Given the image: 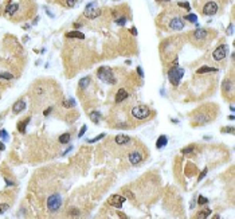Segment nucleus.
I'll return each instance as SVG.
<instances>
[{
    "label": "nucleus",
    "instance_id": "nucleus-2",
    "mask_svg": "<svg viewBox=\"0 0 235 219\" xmlns=\"http://www.w3.org/2000/svg\"><path fill=\"white\" fill-rule=\"evenodd\" d=\"M219 114V109L218 105L215 104H206L199 106L191 113V125L192 127H203V125L210 124L211 121L216 118Z\"/></svg>",
    "mask_w": 235,
    "mask_h": 219
},
{
    "label": "nucleus",
    "instance_id": "nucleus-42",
    "mask_svg": "<svg viewBox=\"0 0 235 219\" xmlns=\"http://www.w3.org/2000/svg\"><path fill=\"white\" fill-rule=\"evenodd\" d=\"M53 109H54V108H53V106H48V108L46 109L45 112H43V116H48V114H50V113H51V112H53Z\"/></svg>",
    "mask_w": 235,
    "mask_h": 219
},
{
    "label": "nucleus",
    "instance_id": "nucleus-39",
    "mask_svg": "<svg viewBox=\"0 0 235 219\" xmlns=\"http://www.w3.org/2000/svg\"><path fill=\"white\" fill-rule=\"evenodd\" d=\"M232 31H234V23H230L229 27H227V31H226V34L231 36V35H232Z\"/></svg>",
    "mask_w": 235,
    "mask_h": 219
},
{
    "label": "nucleus",
    "instance_id": "nucleus-20",
    "mask_svg": "<svg viewBox=\"0 0 235 219\" xmlns=\"http://www.w3.org/2000/svg\"><path fill=\"white\" fill-rule=\"evenodd\" d=\"M30 121H31V118L30 117H26L23 121H20L19 124H18V130H19V133L24 134L26 133V128H27V125L30 124Z\"/></svg>",
    "mask_w": 235,
    "mask_h": 219
},
{
    "label": "nucleus",
    "instance_id": "nucleus-11",
    "mask_svg": "<svg viewBox=\"0 0 235 219\" xmlns=\"http://www.w3.org/2000/svg\"><path fill=\"white\" fill-rule=\"evenodd\" d=\"M144 159H145V153H144V151H140L138 148H133L128 153V160H129V163L132 165L141 164L144 161Z\"/></svg>",
    "mask_w": 235,
    "mask_h": 219
},
{
    "label": "nucleus",
    "instance_id": "nucleus-4",
    "mask_svg": "<svg viewBox=\"0 0 235 219\" xmlns=\"http://www.w3.org/2000/svg\"><path fill=\"white\" fill-rule=\"evenodd\" d=\"M214 36H216V31L207 28H196L195 31H190V34H188L191 43L197 46V47L208 46L212 42Z\"/></svg>",
    "mask_w": 235,
    "mask_h": 219
},
{
    "label": "nucleus",
    "instance_id": "nucleus-16",
    "mask_svg": "<svg viewBox=\"0 0 235 219\" xmlns=\"http://www.w3.org/2000/svg\"><path fill=\"white\" fill-rule=\"evenodd\" d=\"M129 97V92H128L125 87H120V89L117 90V93H116V98L114 101L117 102V104H120V102L125 101V100Z\"/></svg>",
    "mask_w": 235,
    "mask_h": 219
},
{
    "label": "nucleus",
    "instance_id": "nucleus-12",
    "mask_svg": "<svg viewBox=\"0 0 235 219\" xmlns=\"http://www.w3.org/2000/svg\"><path fill=\"white\" fill-rule=\"evenodd\" d=\"M227 55H229V45L227 43H222L212 51V59L215 62H220V60L226 59Z\"/></svg>",
    "mask_w": 235,
    "mask_h": 219
},
{
    "label": "nucleus",
    "instance_id": "nucleus-14",
    "mask_svg": "<svg viewBox=\"0 0 235 219\" xmlns=\"http://www.w3.org/2000/svg\"><path fill=\"white\" fill-rule=\"evenodd\" d=\"M232 92H234L232 78H226L224 82H223V95H224V98L229 100V93H231V95H232Z\"/></svg>",
    "mask_w": 235,
    "mask_h": 219
},
{
    "label": "nucleus",
    "instance_id": "nucleus-8",
    "mask_svg": "<svg viewBox=\"0 0 235 219\" xmlns=\"http://www.w3.org/2000/svg\"><path fill=\"white\" fill-rule=\"evenodd\" d=\"M183 75H184V69H181V67H179V66L171 67V69L168 70V80L173 86L180 85V80L183 78Z\"/></svg>",
    "mask_w": 235,
    "mask_h": 219
},
{
    "label": "nucleus",
    "instance_id": "nucleus-9",
    "mask_svg": "<svg viewBox=\"0 0 235 219\" xmlns=\"http://www.w3.org/2000/svg\"><path fill=\"white\" fill-rule=\"evenodd\" d=\"M62 206V196L60 194H53L47 199V210L50 214H55Z\"/></svg>",
    "mask_w": 235,
    "mask_h": 219
},
{
    "label": "nucleus",
    "instance_id": "nucleus-34",
    "mask_svg": "<svg viewBox=\"0 0 235 219\" xmlns=\"http://www.w3.org/2000/svg\"><path fill=\"white\" fill-rule=\"evenodd\" d=\"M194 151H195V146L190 145V146H187V148H183V149H181V153H183V155H188V153L194 152Z\"/></svg>",
    "mask_w": 235,
    "mask_h": 219
},
{
    "label": "nucleus",
    "instance_id": "nucleus-36",
    "mask_svg": "<svg viewBox=\"0 0 235 219\" xmlns=\"http://www.w3.org/2000/svg\"><path fill=\"white\" fill-rule=\"evenodd\" d=\"M104 137H105V133H101V134H98V136H97V137H93V139L87 140V143H90V144H92V143H97L98 140L104 139Z\"/></svg>",
    "mask_w": 235,
    "mask_h": 219
},
{
    "label": "nucleus",
    "instance_id": "nucleus-32",
    "mask_svg": "<svg viewBox=\"0 0 235 219\" xmlns=\"http://www.w3.org/2000/svg\"><path fill=\"white\" fill-rule=\"evenodd\" d=\"M126 20H128L126 16H120V18H116V23H117L118 26H125Z\"/></svg>",
    "mask_w": 235,
    "mask_h": 219
},
{
    "label": "nucleus",
    "instance_id": "nucleus-48",
    "mask_svg": "<svg viewBox=\"0 0 235 219\" xmlns=\"http://www.w3.org/2000/svg\"><path fill=\"white\" fill-rule=\"evenodd\" d=\"M82 24H80V23H74V28H80Z\"/></svg>",
    "mask_w": 235,
    "mask_h": 219
},
{
    "label": "nucleus",
    "instance_id": "nucleus-5",
    "mask_svg": "<svg viewBox=\"0 0 235 219\" xmlns=\"http://www.w3.org/2000/svg\"><path fill=\"white\" fill-rule=\"evenodd\" d=\"M196 7L203 16H214L219 12L222 1L220 0H196Z\"/></svg>",
    "mask_w": 235,
    "mask_h": 219
},
{
    "label": "nucleus",
    "instance_id": "nucleus-44",
    "mask_svg": "<svg viewBox=\"0 0 235 219\" xmlns=\"http://www.w3.org/2000/svg\"><path fill=\"white\" fill-rule=\"evenodd\" d=\"M15 183H13L12 180H10V179H6V186L7 187H10V186H13Z\"/></svg>",
    "mask_w": 235,
    "mask_h": 219
},
{
    "label": "nucleus",
    "instance_id": "nucleus-38",
    "mask_svg": "<svg viewBox=\"0 0 235 219\" xmlns=\"http://www.w3.org/2000/svg\"><path fill=\"white\" fill-rule=\"evenodd\" d=\"M69 216H71V218H78L80 216V211L78 210H75V208H71V211H69Z\"/></svg>",
    "mask_w": 235,
    "mask_h": 219
},
{
    "label": "nucleus",
    "instance_id": "nucleus-25",
    "mask_svg": "<svg viewBox=\"0 0 235 219\" xmlns=\"http://www.w3.org/2000/svg\"><path fill=\"white\" fill-rule=\"evenodd\" d=\"M70 139H71V134L67 132V133H65V134H62V136H59V143L60 144H69L70 143Z\"/></svg>",
    "mask_w": 235,
    "mask_h": 219
},
{
    "label": "nucleus",
    "instance_id": "nucleus-7",
    "mask_svg": "<svg viewBox=\"0 0 235 219\" xmlns=\"http://www.w3.org/2000/svg\"><path fill=\"white\" fill-rule=\"evenodd\" d=\"M130 113H132L133 118H136V120L145 121L151 117L152 110H151L149 106H146V105H137V106H133V108H132Z\"/></svg>",
    "mask_w": 235,
    "mask_h": 219
},
{
    "label": "nucleus",
    "instance_id": "nucleus-18",
    "mask_svg": "<svg viewBox=\"0 0 235 219\" xmlns=\"http://www.w3.org/2000/svg\"><path fill=\"white\" fill-rule=\"evenodd\" d=\"M24 109H26V101L23 98L18 100V101L12 105V113L13 114H19V113H22Z\"/></svg>",
    "mask_w": 235,
    "mask_h": 219
},
{
    "label": "nucleus",
    "instance_id": "nucleus-6",
    "mask_svg": "<svg viewBox=\"0 0 235 219\" xmlns=\"http://www.w3.org/2000/svg\"><path fill=\"white\" fill-rule=\"evenodd\" d=\"M97 77H98V80H101L102 82L108 83V85H116V83H117L114 73H113L111 67H109V66L99 67V69L97 70Z\"/></svg>",
    "mask_w": 235,
    "mask_h": 219
},
{
    "label": "nucleus",
    "instance_id": "nucleus-37",
    "mask_svg": "<svg viewBox=\"0 0 235 219\" xmlns=\"http://www.w3.org/2000/svg\"><path fill=\"white\" fill-rule=\"evenodd\" d=\"M179 7H181V8H185L187 11H191V6L190 3H187V1H180V3H177Z\"/></svg>",
    "mask_w": 235,
    "mask_h": 219
},
{
    "label": "nucleus",
    "instance_id": "nucleus-21",
    "mask_svg": "<svg viewBox=\"0 0 235 219\" xmlns=\"http://www.w3.org/2000/svg\"><path fill=\"white\" fill-rule=\"evenodd\" d=\"M207 73H218V69L210 66H202L196 70V74H207Z\"/></svg>",
    "mask_w": 235,
    "mask_h": 219
},
{
    "label": "nucleus",
    "instance_id": "nucleus-46",
    "mask_svg": "<svg viewBox=\"0 0 235 219\" xmlns=\"http://www.w3.org/2000/svg\"><path fill=\"white\" fill-rule=\"evenodd\" d=\"M157 3H169V1H172V0H156Z\"/></svg>",
    "mask_w": 235,
    "mask_h": 219
},
{
    "label": "nucleus",
    "instance_id": "nucleus-19",
    "mask_svg": "<svg viewBox=\"0 0 235 219\" xmlns=\"http://www.w3.org/2000/svg\"><path fill=\"white\" fill-rule=\"evenodd\" d=\"M167 144H168V137L165 136V134H161V136H159L157 141H156V148L157 149H163Z\"/></svg>",
    "mask_w": 235,
    "mask_h": 219
},
{
    "label": "nucleus",
    "instance_id": "nucleus-15",
    "mask_svg": "<svg viewBox=\"0 0 235 219\" xmlns=\"http://www.w3.org/2000/svg\"><path fill=\"white\" fill-rule=\"evenodd\" d=\"M19 11V4L18 3H10L6 8V16L7 18H13Z\"/></svg>",
    "mask_w": 235,
    "mask_h": 219
},
{
    "label": "nucleus",
    "instance_id": "nucleus-43",
    "mask_svg": "<svg viewBox=\"0 0 235 219\" xmlns=\"http://www.w3.org/2000/svg\"><path fill=\"white\" fill-rule=\"evenodd\" d=\"M137 74H138V75H140V78H144V70L141 69L140 66L137 67Z\"/></svg>",
    "mask_w": 235,
    "mask_h": 219
},
{
    "label": "nucleus",
    "instance_id": "nucleus-40",
    "mask_svg": "<svg viewBox=\"0 0 235 219\" xmlns=\"http://www.w3.org/2000/svg\"><path fill=\"white\" fill-rule=\"evenodd\" d=\"M206 175H207V168H204V169H203V171L200 172V175H199V178H197V181H202V179H203V178H204V176H206Z\"/></svg>",
    "mask_w": 235,
    "mask_h": 219
},
{
    "label": "nucleus",
    "instance_id": "nucleus-49",
    "mask_svg": "<svg viewBox=\"0 0 235 219\" xmlns=\"http://www.w3.org/2000/svg\"><path fill=\"white\" fill-rule=\"evenodd\" d=\"M38 20H39V18H38V16H36L35 19H34V22H32V24H36V23H38Z\"/></svg>",
    "mask_w": 235,
    "mask_h": 219
},
{
    "label": "nucleus",
    "instance_id": "nucleus-47",
    "mask_svg": "<svg viewBox=\"0 0 235 219\" xmlns=\"http://www.w3.org/2000/svg\"><path fill=\"white\" fill-rule=\"evenodd\" d=\"M0 151H6V145L3 143H0Z\"/></svg>",
    "mask_w": 235,
    "mask_h": 219
},
{
    "label": "nucleus",
    "instance_id": "nucleus-30",
    "mask_svg": "<svg viewBox=\"0 0 235 219\" xmlns=\"http://www.w3.org/2000/svg\"><path fill=\"white\" fill-rule=\"evenodd\" d=\"M207 203H208V199L204 198L203 195H199V198H197V206H204Z\"/></svg>",
    "mask_w": 235,
    "mask_h": 219
},
{
    "label": "nucleus",
    "instance_id": "nucleus-26",
    "mask_svg": "<svg viewBox=\"0 0 235 219\" xmlns=\"http://www.w3.org/2000/svg\"><path fill=\"white\" fill-rule=\"evenodd\" d=\"M183 19L188 20V22H191V23H196L197 22V15L190 12V14H187V15H183Z\"/></svg>",
    "mask_w": 235,
    "mask_h": 219
},
{
    "label": "nucleus",
    "instance_id": "nucleus-10",
    "mask_svg": "<svg viewBox=\"0 0 235 219\" xmlns=\"http://www.w3.org/2000/svg\"><path fill=\"white\" fill-rule=\"evenodd\" d=\"M97 1H90V3L86 4V8H85V12L83 15L87 18V19H97L98 16H101L102 14V10L97 8Z\"/></svg>",
    "mask_w": 235,
    "mask_h": 219
},
{
    "label": "nucleus",
    "instance_id": "nucleus-13",
    "mask_svg": "<svg viewBox=\"0 0 235 219\" xmlns=\"http://www.w3.org/2000/svg\"><path fill=\"white\" fill-rule=\"evenodd\" d=\"M125 200H126V198H125V196H122V195H120V194H114V195H111V196L109 198L106 203H108L109 206H111V207L121 208V207H122V204L125 203Z\"/></svg>",
    "mask_w": 235,
    "mask_h": 219
},
{
    "label": "nucleus",
    "instance_id": "nucleus-1",
    "mask_svg": "<svg viewBox=\"0 0 235 219\" xmlns=\"http://www.w3.org/2000/svg\"><path fill=\"white\" fill-rule=\"evenodd\" d=\"M156 23L164 31H181L185 27V20L180 11L175 7L164 10L156 19Z\"/></svg>",
    "mask_w": 235,
    "mask_h": 219
},
{
    "label": "nucleus",
    "instance_id": "nucleus-22",
    "mask_svg": "<svg viewBox=\"0 0 235 219\" xmlns=\"http://www.w3.org/2000/svg\"><path fill=\"white\" fill-rule=\"evenodd\" d=\"M66 38H77V39L83 41L85 39V34H82L81 31H69L66 34Z\"/></svg>",
    "mask_w": 235,
    "mask_h": 219
},
{
    "label": "nucleus",
    "instance_id": "nucleus-29",
    "mask_svg": "<svg viewBox=\"0 0 235 219\" xmlns=\"http://www.w3.org/2000/svg\"><path fill=\"white\" fill-rule=\"evenodd\" d=\"M10 210V203H0V216L4 215Z\"/></svg>",
    "mask_w": 235,
    "mask_h": 219
},
{
    "label": "nucleus",
    "instance_id": "nucleus-24",
    "mask_svg": "<svg viewBox=\"0 0 235 219\" xmlns=\"http://www.w3.org/2000/svg\"><path fill=\"white\" fill-rule=\"evenodd\" d=\"M89 83H90V77H83V78L80 80L78 86H80V89H86L89 86Z\"/></svg>",
    "mask_w": 235,
    "mask_h": 219
},
{
    "label": "nucleus",
    "instance_id": "nucleus-35",
    "mask_svg": "<svg viewBox=\"0 0 235 219\" xmlns=\"http://www.w3.org/2000/svg\"><path fill=\"white\" fill-rule=\"evenodd\" d=\"M13 75L11 73H0V80H12Z\"/></svg>",
    "mask_w": 235,
    "mask_h": 219
},
{
    "label": "nucleus",
    "instance_id": "nucleus-45",
    "mask_svg": "<svg viewBox=\"0 0 235 219\" xmlns=\"http://www.w3.org/2000/svg\"><path fill=\"white\" fill-rule=\"evenodd\" d=\"M130 34H132V35H137V28H136V27H132V28H130Z\"/></svg>",
    "mask_w": 235,
    "mask_h": 219
},
{
    "label": "nucleus",
    "instance_id": "nucleus-31",
    "mask_svg": "<svg viewBox=\"0 0 235 219\" xmlns=\"http://www.w3.org/2000/svg\"><path fill=\"white\" fill-rule=\"evenodd\" d=\"M0 139L4 140V141H8V140H10V134L7 133L6 129H0Z\"/></svg>",
    "mask_w": 235,
    "mask_h": 219
},
{
    "label": "nucleus",
    "instance_id": "nucleus-33",
    "mask_svg": "<svg viewBox=\"0 0 235 219\" xmlns=\"http://www.w3.org/2000/svg\"><path fill=\"white\" fill-rule=\"evenodd\" d=\"M222 133H231L234 134L235 133V128L234 127H227V128H222V130H220Z\"/></svg>",
    "mask_w": 235,
    "mask_h": 219
},
{
    "label": "nucleus",
    "instance_id": "nucleus-41",
    "mask_svg": "<svg viewBox=\"0 0 235 219\" xmlns=\"http://www.w3.org/2000/svg\"><path fill=\"white\" fill-rule=\"evenodd\" d=\"M86 129H87V127H86V125H82V128H81V130H80V133H78V137H80V139L83 136V134H85Z\"/></svg>",
    "mask_w": 235,
    "mask_h": 219
},
{
    "label": "nucleus",
    "instance_id": "nucleus-17",
    "mask_svg": "<svg viewBox=\"0 0 235 219\" xmlns=\"http://www.w3.org/2000/svg\"><path fill=\"white\" fill-rule=\"evenodd\" d=\"M130 141H132V139H130L129 136H126V134H117V136L114 137V143L120 146L128 145V144H130Z\"/></svg>",
    "mask_w": 235,
    "mask_h": 219
},
{
    "label": "nucleus",
    "instance_id": "nucleus-23",
    "mask_svg": "<svg viewBox=\"0 0 235 219\" xmlns=\"http://www.w3.org/2000/svg\"><path fill=\"white\" fill-rule=\"evenodd\" d=\"M89 117H90V120H92L94 124H98L99 118H101V114H99V112L94 110V112H90L89 113Z\"/></svg>",
    "mask_w": 235,
    "mask_h": 219
},
{
    "label": "nucleus",
    "instance_id": "nucleus-3",
    "mask_svg": "<svg viewBox=\"0 0 235 219\" xmlns=\"http://www.w3.org/2000/svg\"><path fill=\"white\" fill-rule=\"evenodd\" d=\"M180 47L181 43L179 42V36H172V38L163 41V43L160 45V57H161L163 62L168 63L172 60V58L176 59Z\"/></svg>",
    "mask_w": 235,
    "mask_h": 219
},
{
    "label": "nucleus",
    "instance_id": "nucleus-28",
    "mask_svg": "<svg viewBox=\"0 0 235 219\" xmlns=\"http://www.w3.org/2000/svg\"><path fill=\"white\" fill-rule=\"evenodd\" d=\"M81 1H82V0H65V4H66V7H69V8H73V7L78 6Z\"/></svg>",
    "mask_w": 235,
    "mask_h": 219
},
{
    "label": "nucleus",
    "instance_id": "nucleus-27",
    "mask_svg": "<svg viewBox=\"0 0 235 219\" xmlns=\"http://www.w3.org/2000/svg\"><path fill=\"white\" fill-rule=\"evenodd\" d=\"M210 214H211V210L210 208H206V210H203V211H199V213L196 214V218L197 219H203V218H207Z\"/></svg>",
    "mask_w": 235,
    "mask_h": 219
}]
</instances>
